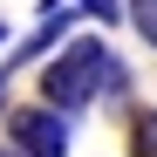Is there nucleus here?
Instances as JSON below:
<instances>
[{
  "instance_id": "f03ea898",
  "label": "nucleus",
  "mask_w": 157,
  "mask_h": 157,
  "mask_svg": "<svg viewBox=\"0 0 157 157\" xmlns=\"http://www.w3.org/2000/svg\"><path fill=\"white\" fill-rule=\"evenodd\" d=\"M7 150L21 157H68V116L34 102V109H14L7 116Z\"/></svg>"
},
{
  "instance_id": "39448f33",
  "label": "nucleus",
  "mask_w": 157,
  "mask_h": 157,
  "mask_svg": "<svg viewBox=\"0 0 157 157\" xmlns=\"http://www.w3.org/2000/svg\"><path fill=\"white\" fill-rule=\"evenodd\" d=\"M0 157H21V150H0Z\"/></svg>"
},
{
  "instance_id": "20e7f679",
  "label": "nucleus",
  "mask_w": 157,
  "mask_h": 157,
  "mask_svg": "<svg viewBox=\"0 0 157 157\" xmlns=\"http://www.w3.org/2000/svg\"><path fill=\"white\" fill-rule=\"evenodd\" d=\"M123 14H130V28H137V34H144V41L157 48V0H130Z\"/></svg>"
},
{
  "instance_id": "0eeeda50",
  "label": "nucleus",
  "mask_w": 157,
  "mask_h": 157,
  "mask_svg": "<svg viewBox=\"0 0 157 157\" xmlns=\"http://www.w3.org/2000/svg\"><path fill=\"white\" fill-rule=\"evenodd\" d=\"M0 41H7V28H0Z\"/></svg>"
},
{
  "instance_id": "f257e3e1",
  "label": "nucleus",
  "mask_w": 157,
  "mask_h": 157,
  "mask_svg": "<svg viewBox=\"0 0 157 157\" xmlns=\"http://www.w3.org/2000/svg\"><path fill=\"white\" fill-rule=\"evenodd\" d=\"M123 89H130L123 62H116L102 41H89V34H82V41H68L62 55L41 68V102H48V109H62V116H68V109H89L96 96H102V102H116Z\"/></svg>"
},
{
  "instance_id": "7ed1b4c3",
  "label": "nucleus",
  "mask_w": 157,
  "mask_h": 157,
  "mask_svg": "<svg viewBox=\"0 0 157 157\" xmlns=\"http://www.w3.org/2000/svg\"><path fill=\"white\" fill-rule=\"evenodd\" d=\"M130 157H157V109H144L130 123Z\"/></svg>"
},
{
  "instance_id": "423d86ee",
  "label": "nucleus",
  "mask_w": 157,
  "mask_h": 157,
  "mask_svg": "<svg viewBox=\"0 0 157 157\" xmlns=\"http://www.w3.org/2000/svg\"><path fill=\"white\" fill-rule=\"evenodd\" d=\"M0 96H7V82H0Z\"/></svg>"
}]
</instances>
